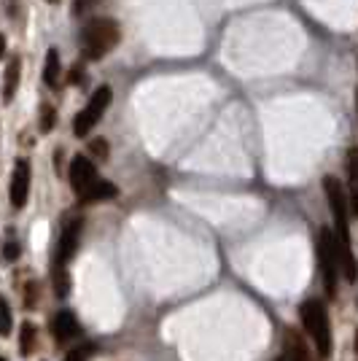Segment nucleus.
Here are the masks:
<instances>
[{"mask_svg": "<svg viewBox=\"0 0 358 361\" xmlns=\"http://www.w3.org/2000/svg\"><path fill=\"white\" fill-rule=\"evenodd\" d=\"M323 192H326V200H329V210H332V219H334V238L339 245V261H342V275L348 283H356L358 270L356 259H353V248H350V208H348V194H345V186L339 183L334 176H326L323 178Z\"/></svg>", "mask_w": 358, "mask_h": 361, "instance_id": "obj_1", "label": "nucleus"}, {"mask_svg": "<svg viewBox=\"0 0 358 361\" xmlns=\"http://www.w3.org/2000/svg\"><path fill=\"white\" fill-rule=\"evenodd\" d=\"M121 38L119 24L108 17L102 20H89L81 30V54L84 60H102L108 52L116 49Z\"/></svg>", "mask_w": 358, "mask_h": 361, "instance_id": "obj_2", "label": "nucleus"}, {"mask_svg": "<svg viewBox=\"0 0 358 361\" xmlns=\"http://www.w3.org/2000/svg\"><path fill=\"white\" fill-rule=\"evenodd\" d=\"M316 254H318L320 278H323V291L329 300H337V281L342 275V261H339V245L337 238L329 226H320L318 243H316Z\"/></svg>", "mask_w": 358, "mask_h": 361, "instance_id": "obj_3", "label": "nucleus"}, {"mask_svg": "<svg viewBox=\"0 0 358 361\" xmlns=\"http://www.w3.org/2000/svg\"><path fill=\"white\" fill-rule=\"evenodd\" d=\"M302 323H304V332L310 335V340L316 345L320 359H329L332 356V326H329V313H326V305L320 300H307L302 305Z\"/></svg>", "mask_w": 358, "mask_h": 361, "instance_id": "obj_4", "label": "nucleus"}, {"mask_svg": "<svg viewBox=\"0 0 358 361\" xmlns=\"http://www.w3.org/2000/svg\"><path fill=\"white\" fill-rule=\"evenodd\" d=\"M111 98H114L111 86H100L98 92L89 98L86 108L73 119V132H76V138H84V135H89V130H95V124H98V121L102 119V114L108 111Z\"/></svg>", "mask_w": 358, "mask_h": 361, "instance_id": "obj_5", "label": "nucleus"}, {"mask_svg": "<svg viewBox=\"0 0 358 361\" xmlns=\"http://www.w3.org/2000/svg\"><path fill=\"white\" fill-rule=\"evenodd\" d=\"M68 178H70V186L73 192L79 194V200H84L89 194V189L98 183V167L92 164V160H86L84 154L73 157L70 160V167H68Z\"/></svg>", "mask_w": 358, "mask_h": 361, "instance_id": "obj_6", "label": "nucleus"}, {"mask_svg": "<svg viewBox=\"0 0 358 361\" xmlns=\"http://www.w3.org/2000/svg\"><path fill=\"white\" fill-rule=\"evenodd\" d=\"M8 197H11V205L20 210L27 205V197H30V162L17 160L14 164V173H11V189H8Z\"/></svg>", "mask_w": 358, "mask_h": 361, "instance_id": "obj_7", "label": "nucleus"}, {"mask_svg": "<svg viewBox=\"0 0 358 361\" xmlns=\"http://www.w3.org/2000/svg\"><path fill=\"white\" fill-rule=\"evenodd\" d=\"M79 238H81V221H70L62 229L60 245H57V256H54V267H68L73 254L79 251Z\"/></svg>", "mask_w": 358, "mask_h": 361, "instance_id": "obj_8", "label": "nucleus"}, {"mask_svg": "<svg viewBox=\"0 0 358 361\" xmlns=\"http://www.w3.org/2000/svg\"><path fill=\"white\" fill-rule=\"evenodd\" d=\"M52 335L57 342H68L79 335V321L70 310H60L54 318H52Z\"/></svg>", "mask_w": 358, "mask_h": 361, "instance_id": "obj_9", "label": "nucleus"}, {"mask_svg": "<svg viewBox=\"0 0 358 361\" xmlns=\"http://www.w3.org/2000/svg\"><path fill=\"white\" fill-rule=\"evenodd\" d=\"M348 208L350 216L358 219V148H350L348 154Z\"/></svg>", "mask_w": 358, "mask_h": 361, "instance_id": "obj_10", "label": "nucleus"}, {"mask_svg": "<svg viewBox=\"0 0 358 361\" xmlns=\"http://www.w3.org/2000/svg\"><path fill=\"white\" fill-rule=\"evenodd\" d=\"M283 351H286V361H313V356H310V348L304 345L302 335H297L294 329H288V332H286Z\"/></svg>", "mask_w": 358, "mask_h": 361, "instance_id": "obj_11", "label": "nucleus"}, {"mask_svg": "<svg viewBox=\"0 0 358 361\" xmlns=\"http://www.w3.org/2000/svg\"><path fill=\"white\" fill-rule=\"evenodd\" d=\"M20 73H22V60H14L6 65V76H3V102H11L17 95V86H20Z\"/></svg>", "mask_w": 358, "mask_h": 361, "instance_id": "obj_12", "label": "nucleus"}, {"mask_svg": "<svg viewBox=\"0 0 358 361\" xmlns=\"http://www.w3.org/2000/svg\"><path fill=\"white\" fill-rule=\"evenodd\" d=\"M60 73H62L60 52H57V49H49V52H46V65H43V81H46L52 89H57Z\"/></svg>", "mask_w": 358, "mask_h": 361, "instance_id": "obj_13", "label": "nucleus"}, {"mask_svg": "<svg viewBox=\"0 0 358 361\" xmlns=\"http://www.w3.org/2000/svg\"><path fill=\"white\" fill-rule=\"evenodd\" d=\"M119 194V189L111 183V180H98L92 189H89V194L84 197L81 202H100V200H114Z\"/></svg>", "mask_w": 358, "mask_h": 361, "instance_id": "obj_14", "label": "nucleus"}, {"mask_svg": "<svg viewBox=\"0 0 358 361\" xmlns=\"http://www.w3.org/2000/svg\"><path fill=\"white\" fill-rule=\"evenodd\" d=\"M20 351H22V356H33V351H36V326H33V323H22Z\"/></svg>", "mask_w": 358, "mask_h": 361, "instance_id": "obj_15", "label": "nucleus"}, {"mask_svg": "<svg viewBox=\"0 0 358 361\" xmlns=\"http://www.w3.org/2000/svg\"><path fill=\"white\" fill-rule=\"evenodd\" d=\"M52 278H54V291H57V297H68V291H70V278H68V267H54Z\"/></svg>", "mask_w": 358, "mask_h": 361, "instance_id": "obj_16", "label": "nucleus"}, {"mask_svg": "<svg viewBox=\"0 0 358 361\" xmlns=\"http://www.w3.org/2000/svg\"><path fill=\"white\" fill-rule=\"evenodd\" d=\"M11 326H14L11 307H8V302L0 297V337H8L11 335Z\"/></svg>", "mask_w": 358, "mask_h": 361, "instance_id": "obj_17", "label": "nucleus"}, {"mask_svg": "<svg viewBox=\"0 0 358 361\" xmlns=\"http://www.w3.org/2000/svg\"><path fill=\"white\" fill-rule=\"evenodd\" d=\"M54 121H57L54 108H52V105H40V132H52Z\"/></svg>", "mask_w": 358, "mask_h": 361, "instance_id": "obj_18", "label": "nucleus"}, {"mask_svg": "<svg viewBox=\"0 0 358 361\" xmlns=\"http://www.w3.org/2000/svg\"><path fill=\"white\" fill-rule=\"evenodd\" d=\"M89 356H92V345H81V348H73L65 356V361H89Z\"/></svg>", "mask_w": 358, "mask_h": 361, "instance_id": "obj_19", "label": "nucleus"}, {"mask_svg": "<svg viewBox=\"0 0 358 361\" xmlns=\"http://www.w3.org/2000/svg\"><path fill=\"white\" fill-rule=\"evenodd\" d=\"M89 148H92V154H95V157L108 160V141H105V138H95V141L89 143Z\"/></svg>", "mask_w": 358, "mask_h": 361, "instance_id": "obj_20", "label": "nucleus"}, {"mask_svg": "<svg viewBox=\"0 0 358 361\" xmlns=\"http://www.w3.org/2000/svg\"><path fill=\"white\" fill-rule=\"evenodd\" d=\"M17 256H20V245H17V243H8V245L3 248V259L14 261Z\"/></svg>", "mask_w": 358, "mask_h": 361, "instance_id": "obj_21", "label": "nucleus"}, {"mask_svg": "<svg viewBox=\"0 0 358 361\" xmlns=\"http://www.w3.org/2000/svg\"><path fill=\"white\" fill-rule=\"evenodd\" d=\"M81 79H84V68H81V65H76V68L70 70V84H79Z\"/></svg>", "mask_w": 358, "mask_h": 361, "instance_id": "obj_22", "label": "nucleus"}, {"mask_svg": "<svg viewBox=\"0 0 358 361\" xmlns=\"http://www.w3.org/2000/svg\"><path fill=\"white\" fill-rule=\"evenodd\" d=\"M92 3H95V0H76V8H73V11L79 14V11H84V8H89Z\"/></svg>", "mask_w": 358, "mask_h": 361, "instance_id": "obj_23", "label": "nucleus"}, {"mask_svg": "<svg viewBox=\"0 0 358 361\" xmlns=\"http://www.w3.org/2000/svg\"><path fill=\"white\" fill-rule=\"evenodd\" d=\"M3 54H6V36L0 33V57H3Z\"/></svg>", "mask_w": 358, "mask_h": 361, "instance_id": "obj_24", "label": "nucleus"}, {"mask_svg": "<svg viewBox=\"0 0 358 361\" xmlns=\"http://www.w3.org/2000/svg\"><path fill=\"white\" fill-rule=\"evenodd\" d=\"M46 3H60V0H46Z\"/></svg>", "mask_w": 358, "mask_h": 361, "instance_id": "obj_25", "label": "nucleus"}, {"mask_svg": "<svg viewBox=\"0 0 358 361\" xmlns=\"http://www.w3.org/2000/svg\"><path fill=\"white\" fill-rule=\"evenodd\" d=\"M0 361H6V359H0Z\"/></svg>", "mask_w": 358, "mask_h": 361, "instance_id": "obj_26", "label": "nucleus"}]
</instances>
